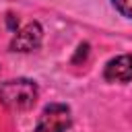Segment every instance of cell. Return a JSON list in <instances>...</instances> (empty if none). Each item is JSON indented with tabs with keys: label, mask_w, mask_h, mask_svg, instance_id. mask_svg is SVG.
<instances>
[{
	"label": "cell",
	"mask_w": 132,
	"mask_h": 132,
	"mask_svg": "<svg viewBox=\"0 0 132 132\" xmlns=\"http://www.w3.org/2000/svg\"><path fill=\"white\" fill-rule=\"evenodd\" d=\"M37 85L29 78H12L0 85V103L12 111H27L37 101Z\"/></svg>",
	"instance_id": "1"
},
{
	"label": "cell",
	"mask_w": 132,
	"mask_h": 132,
	"mask_svg": "<svg viewBox=\"0 0 132 132\" xmlns=\"http://www.w3.org/2000/svg\"><path fill=\"white\" fill-rule=\"evenodd\" d=\"M70 124H72L70 107L64 103H52L41 111L33 132H66Z\"/></svg>",
	"instance_id": "2"
},
{
	"label": "cell",
	"mask_w": 132,
	"mask_h": 132,
	"mask_svg": "<svg viewBox=\"0 0 132 132\" xmlns=\"http://www.w3.org/2000/svg\"><path fill=\"white\" fill-rule=\"evenodd\" d=\"M103 78L107 82H128V80H132V54L111 58L105 64Z\"/></svg>",
	"instance_id": "3"
},
{
	"label": "cell",
	"mask_w": 132,
	"mask_h": 132,
	"mask_svg": "<svg viewBox=\"0 0 132 132\" xmlns=\"http://www.w3.org/2000/svg\"><path fill=\"white\" fill-rule=\"evenodd\" d=\"M39 43H41V27L39 23H29L14 35L10 47L14 52H33Z\"/></svg>",
	"instance_id": "4"
},
{
	"label": "cell",
	"mask_w": 132,
	"mask_h": 132,
	"mask_svg": "<svg viewBox=\"0 0 132 132\" xmlns=\"http://www.w3.org/2000/svg\"><path fill=\"white\" fill-rule=\"evenodd\" d=\"M111 2H113L116 10H118L120 14L132 19V0H111Z\"/></svg>",
	"instance_id": "5"
}]
</instances>
